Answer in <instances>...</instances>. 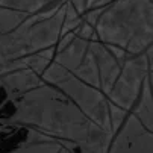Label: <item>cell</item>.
<instances>
[{"label":"cell","instance_id":"ffe728a7","mask_svg":"<svg viewBox=\"0 0 153 153\" xmlns=\"http://www.w3.org/2000/svg\"><path fill=\"white\" fill-rule=\"evenodd\" d=\"M67 2H68L80 15L85 12V0H67Z\"/></svg>","mask_w":153,"mask_h":153},{"label":"cell","instance_id":"d6986e66","mask_svg":"<svg viewBox=\"0 0 153 153\" xmlns=\"http://www.w3.org/2000/svg\"><path fill=\"white\" fill-rule=\"evenodd\" d=\"M111 2H112V0H85V11L97 9V8H105Z\"/></svg>","mask_w":153,"mask_h":153},{"label":"cell","instance_id":"4fadbf2b","mask_svg":"<svg viewBox=\"0 0 153 153\" xmlns=\"http://www.w3.org/2000/svg\"><path fill=\"white\" fill-rule=\"evenodd\" d=\"M53 58H55V47H49L44 50L35 52L32 55L23 56L21 59H23V64L26 68H29L33 73H36L38 76H41L44 73V70L53 62Z\"/></svg>","mask_w":153,"mask_h":153},{"label":"cell","instance_id":"277c9868","mask_svg":"<svg viewBox=\"0 0 153 153\" xmlns=\"http://www.w3.org/2000/svg\"><path fill=\"white\" fill-rule=\"evenodd\" d=\"M64 5L49 18L33 25L21 23L17 29L0 35V61L18 59L35 52L55 47L61 36Z\"/></svg>","mask_w":153,"mask_h":153},{"label":"cell","instance_id":"44dd1931","mask_svg":"<svg viewBox=\"0 0 153 153\" xmlns=\"http://www.w3.org/2000/svg\"><path fill=\"white\" fill-rule=\"evenodd\" d=\"M58 153H71V152H70V150H67V149H64V147H61Z\"/></svg>","mask_w":153,"mask_h":153},{"label":"cell","instance_id":"7a4b0ae2","mask_svg":"<svg viewBox=\"0 0 153 153\" xmlns=\"http://www.w3.org/2000/svg\"><path fill=\"white\" fill-rule=\"evenodd\" d=\"M97 41L129 55L153 46V0H112L94 26Z\"/></svg>","mask_w":153,"mask_h":153},{"label":"cell","instance_id":"5b68a950","mask_svg":"<svg viewBox=\"0 0 153 153\" xmlns=\"http://www.w3.org/2000/svg\"><path fill=\"white\" fill-rule=\"evenodd\" d=\"M152 47L141 55H129L106 99L129 112L141 93L144 80L152 76Z\"/></svg>","mask_w":153,"mask_h":153},{"label":"cell","instance_id":"9c48e42d","mask_svg":"<svg viewBox=\"0 0 153 153\" xmlns=\"http://www.w3.org/2000/svg\"><path fill=\"white\" fill-rule=\"evenodd\" d=\"M88 42L90 41H85L76 36L68 46H65L59 52H55L53 62H56L58 65H61L65 70L73 73L77 68V65L83 61L86 52H88Z\"/></svg>","mask_w":153,"mask_h":153},{"label":"cell","instance_id":"3957f363","mask_svg":"<svg viewBox=\"0 0 153 153\" xmlns=\"http://www.w3.org/2000/svg\"><path fill=\"white\" fill-rule=\"evenodd\" d=\"M41 79L44 83L53 85L55 88L62 91L86 118H90L94 124L111 134L108 99L99 88H94V86L79 80L76 76H73L68 70H65L56 62H52L44 70Z\"/></svg>","mask_w":153,"mask_h":153},{"label":"cell","instance_id":"9a60e30c","mask_svg":"<svg viewBox=\"0 0 153 153\" xmlns=\"http://www.w3.org/2000/svg\"><path fill=\"white\" fill-rule=\"evenodd\" d=\"M83 21L82 15L65 0L64 3V18H62V26H61V35H65L68 32H74L79 25Z\"/></svg>","mask_w":153,"mask_h":153},{"label":"cell","instance_id":"30bf717a","mask_svg":"<svg viewBox=\"0 0 153 153\" xmlns=\"http://www.w3.org/2000/svg\"><path fill=\"white\" fill-rule=\"evenodd\" d=\"M129 114H132L146 129L153 132V100H152V76H149L144 83L141 93L130 108Z\"/></svg>","mask_w":153,"mask_h":153},{"label":"cell","instance_id":"8fae6325","mask_svg":"<svg viewBox=\"0 0 153 153\" xmlns=\"http://www.w3.org/2000/svg\"><path fill=\"white\" fill-rule=\"evenodd\" d=\"M65 0H0V6L27 15L42 11H58Z\"/></svg>","mask_w":153,"mask_h":153},{"label":"cell","instance_id":"2e32d148","mask_svg":"<svg viewBox=\"0 0 153 153\" xmlns=\"http://www.w3.org/2000/svg\"><path fill=\"white\" fill-rule=\"evenodd\" d=\"M62 146L56 141H47V143H38V144H27L21 143L17 149L8 152V153H58Z\"/></svg>","mask_w":153,"mask_h":153},{"label":"cell","instance_id":"6da1fadb","mask_svg":"<svg viewBox=\"0 0 153 153\" xmlns=\"http://www.w3.org/2000/svg\"><path fill=\"white\" fill-rule=\"evenodd\" d=\"M12 102L14 112L5 123L35 129L71 153H108L112 135L86 118L53 85L42 83Z\"/></svg>","mask_w":153,"mask_h":153},{"label":"cell","instance_id":"e0dca14e","mask_svg":"<svg viewBox=\"0 0 153 153\" xmlns=\"http://www.w3.org/2000/svg\"><path fill=\"white\" fill-rule=\"evenodd\" d=\"M127 114H129L127 111H124L120 106H117L108 100V115H109V126H111V135H114L120 129V126L126 120Z\"/></svg>","mask_w":153,"mask_h":153},{"label":"cell","instance_id":"ba28073f","mask_svg":"<svg viewBox=\"0 0 153 153\" xmlns=\"http://www.w3.org/2000/svg\"><path fill=\"white\" fill-rule=\"evenodd\" d=\"M42 83L44 82H42L41 76H38L29 68L11 71L8 74L0 76V86L5 90V94L11 100L25 96L26 93L41 86Z\"/></svg>","mask_w":153,"mask_h":153},{"label":"cell","instance_id":"7c38bea8","mask_svg":"<svg viewBox=\"0 0 153 153\" xmlns=\"http://www.w3.org/2000/svg\"><path fill=\"white\" fill-rule=\"evenodd\" d=\"M73 76H76L79 80L85 82L86 85H91L94 88L100 90V80H99V71H97V65L96 61L91 55V52L88 50L83 58V61L77 65V68L71 73Z\"/></svg>","mask_w":153,"mask_h":153},{"label":"cell","instance_id":"5bb4252c","mask_svg":"<svg viewBox=\"0 0 153 153\" xmlns=\"http://www.w3.org/2000/svg\"><path fill=\"white\" fill-rule=\"evenodd\" d=\"M27 17H29L27 14L0 6V35H5V33L17 29Z\"/></svg>","mask_w":153,"mask_h":153},{"label":"cell","instance_id":"ac0fdd59","mask_svg":"<svg viewBox=\"0 0 153 153\" xmlns=\"http://www.w3.org/2000/svg\"><path fill=\"white\" fill-rule=\"evenodd\" d=\"M74 35L77 38H82L85 41H97V36H96V32H94V27L88 23H85V21H82V23L79 25V27L74 30Z\"/></svg>","mask_w":153,"mask_h":153},{"label":"cell","instance_id":"8992f818","mask_svg":"<svg viewBox=\"0 0 153 153\" xmlns=\"http://www.w3.org/2000/svg\"><path fill=\"white\" fill-rule=\"evenodd\" d=\"M108 153H153V132L132 114H127L120 129L109 140Z\"/></svg>","mask_w":153,"mask_h":153},{"label":"cell","instance_id":"52a82bcc","mask_svg":"<svg viewBox=\"0 0 153 153\" xmlns=\"http://www.w3.org/2000/svg\"><path fill=\"white\" fill-rule=\"evenodd\" d=\"M88 50L91 52V55L96 61V65H97L100 91L105 96H108V93L111 91V88L114 86V83L120 74L121 65L114 58V55L109 52V49L100 41H90Z\"/></svg>","mask_w":153,"mask_h":153}]
</instances>
